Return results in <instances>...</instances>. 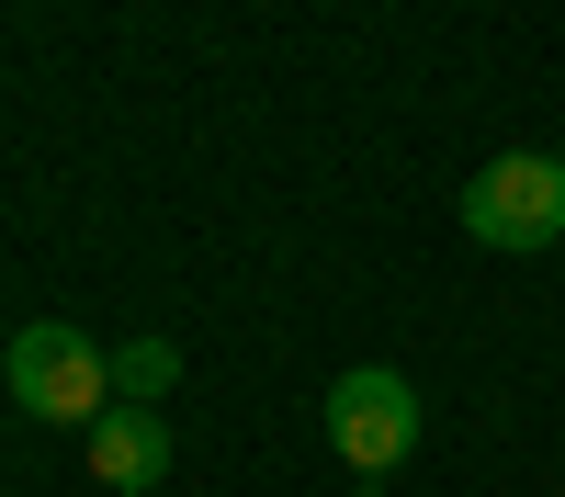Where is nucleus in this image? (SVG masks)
Segmentation results:
<instances>
[{
	"label": "nucleus",
	"mask_w": 565,
	"mask_h": 497,
	"mask_svg": "<svg viewBox=\"0 0 565 497\" xmlns=\"http://www.w3.org/2000/svg\"><path fill=\"white\" fill-rule=\"evenodd\" d=\"M170 374H181V350H170V339H125V350H114V407L170 396Z\"/></svg>",
	"instance_id": "5"
},
{
	"label": "nucleus",
	"mask_w": 565,
	"mask_h": 497,
	"mask_svg": "<svg viewBox=\"0 0 565 497\" xmlns=\"http://www.w3.org/2000/svg\"><path fill=\"white\" fill-rule=\"evenodd\" d=\"M317 430H328V452L373 486V475H396L407 452H418V385L396 374V361H351V374L317 396Z\"/></svg>",
	"instance_id": "2"
},
{
	"label": "nucleus",
	"mask_w": 565,
	"mask_h": 497,
	"mask_svg": "<svg viewBox=\"0 0 565 497\" xmlns=\"http://www.w3.org/2000/svg\"><path fill=\"white\" fill-rule=\"evenodd\" d=\"M463 238H476V249H509V260L554 249V238H565V159H532V148L487 159L476 181H463Z\"/></svg>",
	"instance_id": "3"
},
{
	"label": "nucleus",
	"mask_w": 565,
	"mask_h": 497,
	"mask_svg": "<svg viewBox=\"0 0 565 497\" xmlns=\"http://www.w3.org/2000/svg\"><path fill=\"white\" fill-rule=\"evenodd\" d=\"M554 159H565V148H554Z\"/></svg>",
	"instance_id": "6"
},
{
	"label": "nucleus",
	"mask_w": 565,
	"mask_h": 497,
	"mask_svg": "<svg viewBox=\"0 0 565 497\" xmlns=\"http://www.w3.org/2000/svg\"><path fill=\"white\" fill-rule=\"evenodd\" d=\"M0 385H12L23 419L90 430L114 407V350L90 339V328H68V316H34V328H12V350H0Z\"/></svg>",
	"instance_id": "1"
},
{
	"label": "nucleus",
	"mask_w": 565,
	"mask_h": 497,
	"mask_svg": "<svg viewBox=\"0 0 565 497\" xmlns=\"http://www.w3.org/2000/svg\"><path fill=\"white\" fill-rule=\"evenodd\" d=\"M90 452V486H114V497H148L170 475V430H159V407H103V419L79 430Z\"/></svg>",
	"instance_id": "4"
}]
</instances>
